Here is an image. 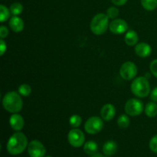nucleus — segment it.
<instances>
[{
  "label": "nucleus",
  "instance_id": "f257e3e1",
  "mask_svg": "<svg viewBox=\"0 0 157 157\" xmlns=\"http://www.w3.org/2000/svg\"><path fill=\"white\" fill-rule=\"evenodd\" d=\"M27 145L28 140L25 135L21 132H17L10 136L6 148L11 155H18L25 150Z\"/></svg>",
  "mask_w": 157,
  "mask_h": 157
},
{
  "label": "nucleus",
  "instance_id": "f03ea898",
  "mask_svg": "<svg viewBox=\"0 0 157 157\" xmlns=\"http://www.w3.org/2000/svg\"><path fill=\"white\" fill-rule=\"evenodd\" d=\"M2 106L6 110L12 113L21 111L23 107V101L18 92L9 91L2 98Z\"/></svg>",
  "mask_w": 157,
  "mask_h": 157
},
{
  "label": "nucleus",
  "instance_id": "7ed1b4c3",
  "mask_svg": "<svg viewBox=\"0 0 157 157\" xmlns=\"http://www.w3.org/2000/svg\"><path fill=\"white\" fill-rule=\"evenodd\" d=\"M108 16L107 14L98 13L92 18L90 21V28L91 32L96 35H103L108 29L109 23Z\"/></svg>",
  "mask_w": 157,
  "mask_h": 157
},
{
  "label": "nucleus",
  "instance_id": "20e7f679",
  "mask_svg": "<svg viewBox=\"0 0 157 157\" xmlns=\"http://www.w3.org/2000/svg\"><path fill=\"white\" fill-rule=\"evenodd\" d=\"M131 91L138 98H146L150 93V85L146 77H138L135 78L131 84Z\"/></svg>",
  "mask_w": 157,
  "mask_h": 157
},
{
  "label": "nucleus",
  "instance_id": "39448f33",
  "mask_svg": "<svg viewBox=\"0 0 157 157\" xmlns=\"http://www.w3.org/2000/svg\"><path fill=\"white\" fill-rule=\"evenodd\" d=\"M104 127L103 119L97 116H94L87 119L84 124V130L89 134H97L102 130Z\"/></svg>",
  "mask_w": 157,
  "mask_h": 157
},
{
  "label": "nucleus",
  "instance_id": "423d86ee",
  "mask_svg": "<svg viewBox=\"0 0 157 157\" xmlns=\"http://www.w3.org/2000/svg\"><path fill=\"white\" fill-rule=\"evenodd\" d=\"M144 110V104L140 100L131 98L127 101L125 104V111L127 115L131 117L139 116Z\"/></svg>",
  "mask_w": 157,
  "mask_h": 157
},
{
  "label": "nucleus",
  "instance_id": "0eeeda50",
  "mask_svg": "<svg viewBox=\"0 0 157 157\" xmlns=\"http://www.w3.org/2000/svg\"><path fill=\"white\" fill-rule=\"evenodd\" d=\"M120 75L123 79L130 81L137 75V67L132 61H127L121 66L120 69Z\"/></svg>",
  "mask_w": 157,
  "mask_h": 157
},
{
  "label": "nucleus",
  "instance_id": "6e6552de",
  "mask_svg": "<svg viewBox=\"0 0 157 157\" xmlns=\"http://www.w3.org/2000/svg\"><path fill=\"white\" fill-rule=\"evenodd\" d=\"M67 140L68 142L72 147H81L84 145L85 137L84 134L81 130L78 128H74L70 130L67 135Z\"/></svg>",
  "mask_w": 157,
  "mask_h": 157
},
{
  "label": "nucleus",
  "instance_id": "1a4fd4ad",
  "mask_svg": "<svg viewBox=\"0 0 157 157\" xmlns=\"http://www.w3.org/2000/svg\"><path fill=\"white\" fill-rule=\"evenodd\" d=\"M28 153L30 157H44L46 150L40 141L32 140L28 145Z\"/></svg>",
  "mask_w": 157,
  "mask_h": 157
},
{
  "label": "nucleus",
  "instance_id": "9d476101",
  "mask_svg": "<svg viewBox=\"0 0 157 157\" xmlns=\"http://www.w3.org/2000/svg\"><path fill=\"white\" fill-rule=\"evenodd\" d=\"M109 29L113 34L121 35L127 32L128 29V25L125 20L121 19V18H116L110 23Z\"/></svg>",
  "mask_w": 157,
  "mask_h": 157
},
{
  "label": "nucleus",
  "instance_id": "9b49d317",
  "mask_svg": "<svg viewBox=\"0 0 157 157\" xmlns=\"http://www.w3.org/2000/svg\"><path fill=\"white\" fill-rule=\"evenodd\" d=\"M116 114V108L111 104H107L103 106L101 110V117L104 121H110L113 119Z\"/></svg>",
  "mask_w": 157,
  "mask_h": 157
},
{
  "label": "nucleus",
  "instance_id": "f8f14e48",
  "mask_svg": "<svg viewBox=\"0 0 157 157\" xmlns=\"http://www.w3.org/2000/svg\"><path fill=\"white\" fill-rule=\"evenodd\" d=\"M9 124L11 127L15 131H20L25 126L24 118L18 113H13L9 118Z\"/></svg>",
  "mask_w": 157,
  "mask_h": 157
},
{
  "label": "nucleus",
  "instance_id": "ddd939ff",
  "mask_svg": "<svg viewBox=\"0 0 157 157\" xmlns=\"http://www.w3.org/2000/svg\"><path fill=\"white\" fill-rule=\"evenodd\" d=\"M135 52L141 58H147L151 55L152 48L150 44L146 42L138 43L135 47Z\"/></svg>",
  "mask_w": 157,
  "mask_h": 157
},
{
  "label": "nucleus",
  "instance_id": "4468645a",
  "mask_svg": "<svg viewBox=\"0 0 157 157\" xmlns=\"http://www.w3.org/2000/svg\"><path fill=\"white\" fill-rule=\"evenodd\" d=\"M9 26L15 32H20L24 29V21L18 15H13L9 20Z\"/></svg>",
  "mask_w": 157,
  "mask_h": 157
},
{
  "label": "nucleus",
  "instance_id": "2eb2a0df",
  "mask_svg": "<svg viewBox=\"0 0 157 157\" xmlns=\"http://www.w3.org/2000/svg\"><path fill=\"white\" fill-rule=\"evenodd\" d=\"M117 150V145L113 140H108L103 146V152L106 156H112L115 154Z\"/></svg>",
  "mask_w": 157,
  "mask_h": 157
},
{
  "label": "nucleus",
  "instance_id": "dca6fc26",
  "mask_svg": "<svg viewBox=\"0 0 157 157\" xmlns=\"http://www.w3.org/2000/svg\"><path fill=\"white\" fill-rule=\"evenodd\" d=\"M138 40H139V37H138L137 33L133 30H129L124 37V41L126 44L129 46H133L137 44Z\"/></svg>",
  "mask_w": 157,
  "mask_h": 157
},
{
  "label": "nucleus",
  "instance_id": "f3484780",
  "mask_svg": "<svg viewBox=\"0 0 157 157\" xmlns=\"http://www.w3.org/2000/svg\"><path fill=\"white\" fill-rule=\"evenodd\" d=\"M144 111L149 117H155L157 115V104L154 101L149 102L144 107Z\"/></svg>",
  "mask_w": 157,
  "mask_h": 157
},
{
  "label": "nucleus",
  "instance_id": "a211bd4d",
  "mask_svg": "<svg viewBox=\"0 0 157 157\" xmlns=\"http://www.w3.org/2000/svg\"><path fill=\"white\" fill-rule=\"evenodd\" d=\"M98 148V144L92 140L87 141L84 145V151L89 155H94L97 153Z\"/></svg>",
  "mask_w": 157,
  "mask_h": 157
},
{
  "label": "nucleus",
  "instance_id": "6ab92c4d",
  "mask_svg": "<svg viewBox=\"0 0 157 157\" xmlns=\"http://www.w3.org/2000/svg\"><path fill=\"white\" fill-rule=\"evenodd\" d=\"M141 5L147 11H153L157 8V0H141Z\"/></svg>",
  "mask_w": 157,
  "mask_h": 157
},
{
  "label": "nucleus",
  "instance_id": "aec40b11",
  "mask_svg": "<svg viewBox=\"0 0 157 157\" xmlns=\"http://www.w3.org/2000/svg\"><path fill=\"white\" fill-rule=\"evenodd\" d=\"M10 9H8L4 5L0 6V21L1 22H4V21H7L9 17H10Z\"/></svg>",
  "mask_w": 157,
  "mask_h": 157
},
{
  "label": "nucleus",
  "instance_id": "412c9836",
  "mask_svg": "<svg viewBox=\"0 0 157 157\" xmlns=\"http://www.w3.org/2000/svg\"><path fill=\"white\" fill-rule=\"evenodd\" d=\"M117 125L120 128L125 129L130 125V118L127 114H121L117 119Z\"/></svg>",
  "mask_w": 157,
  "mask_h": 157
},
{
  "label": "nucleus",
  "instance_id": "4be33fe9",
  "mask_svg": "<svg viewBox=\"0 0 157 157\" xmlns=\"http://www.w3.org/2000/svg\"><path fill=\"white\" fill-rule=\"evenodd\" d=\"M9 9L13 15H19L23 11V6L20 2H14L11 5Z\"/></svg>",
  "mask_w": 157,
  "mask_h": 157
},
{
  "label": "nucleus",
  "instance_id": "5701e85b",
  "mask_svg": "<svg viewBox=\"0 0 157 157\" xmlns=\"http://www.w3.org/2000/svg\"><path fill=\"white\" fill-rule=\"evenodd\" d=\"M18 92L21 96L28 97L32 92V87L30 85L27 84H22L18 87Z\"/></svg>",
  "mask_w": 157,
  "mask_h": 157
},
{
  "label": "nucleus",
  "instance_id": "b1692460",
  "mask_svg": "<svg viewBox=\"0 0 157 157\" xmlns=\"http://www.w3.org/2000/svg\"><path fill=\"white\" fill-rule=\"evenodd\" d=\"M81 121H82V119H81V117L79 115L74 114L69 119V124H70V125L72 127L77 128V127H78L81 124Z\"/></svg>",
  "mask_w": 157,
  "mask_h": 157
},
{
  "label": "nucleus",
  "instance_id": "393cba45",
  "mask_svg": "<svg viewBox=\"0 0 157 157\" xmlns=\"http://www.w3.org/2000/svg\"><path fill=\"white\" fill-rule=\"evenodd\" d=\"M106 14L110 19H116L117 17L119 15V9L114 6H111V7L107 9Z\"/></svg>",
  "mask_w": 157,
  "mask_h": 157
},
{
  "label": "nucleus",
  "instance_id": "a878e982",
  "mask_svg": "<svg viewBox=\"0 0 157 157\" xmlns=\"http://www.w3.org/2000/svg\"><path fill=\"white\" fill-rule=\"evenodd\" d=\"M150 148L153 153H157V135L151 138L150 141Z\"/></svg>",
  "mask_w": 157,
  "mask_h": 157
},
{
  "label": "nucleus",
  "instance_id": "bb28decb",
  "mask_svg": "<svg viewBox=\"0 0 157 157\" xmlns=\"http://www.w3.org/2000/svg\"><path fill=\"white\" fill-rule=\"evenodd\" d=\"M150 69L152 75L157 78V59L153 60V61L150 63Z\"/></svg>",
  "mask_w": 157,
  "mask_h": 157
},
{
  "label": "nucleus",
  "instance_id": "cd10ccee",
  "mask_svg": "<svg viewBox=\"0 0 157 157\" xmlns=\"http://www.w3.org/2000/svg\"><path fill=\"white\" fill-rule=\"evenodd\" d=\"M9 35V29L6 26L2 25L0 27V38L1 39H4L5 38L8 36Z\"/></svg>",
  "mask_w": 157,
  "mask_h": 157
},
{
  "label": "nucleus",
  "instance_id": "c85d7f7f",
  "mask_svg": "<svg viewBox=\"0 0 157 157\" xmlns=\"http://www.w3.org/2000/svg\"><path fill=\"white\" fill-rule=\"evenodd\" d=\"M6 49H7V44H6V41L3 39L0 40V55L1 56H2L5 54V52H6Z\"/></svg>",
  "mask_w": 157,
  "mask_h": 157
},
{
  "label": "nucleus",
  "instance_id": "c756f323",
  "mask_svg": "<svg viewBox=\"0 0 157 157\" xmlns=\"http://www.w3.org/2000/svg\"><path fill=\"white\" fill-rule=\"evenodd\" d=\"M150 99L157 103V87L153 88L150 92Z\"/></svg>",
  "mask_w": 157,
  "mask_h": 157
},
{
  "label": "nucleus",
  "instance_id": "7c9ffc66",
  "mask_svg": "<svg viewBox=\"0 0 157 157\" xmlns=\"http://www.w3.org/2000/svg\"><path fill=\"white\" fill-rule=\"evenodd\" d=\"M112 3L114 4L115 6H121L125 5L127 2V0H111Z\"/></svg>",
  "mask_w": 157,
  "mask_h": 157
},
{
  "label": "nucleus",
  "instance_id": "2f4dec72",
  "mask_svg": "<svg viewBox=\"0 0 157 157\" xmlns=\"http://www.w3.org/2000/svg\"><path fill=\"white\" fill-rule=\"evenodd\" d=\"M90 157H109V156H103L102 154H101V153H95V154L94 155H91V156Z\"/></svg>",
  "mask_w": 157,
  "mask_h": 157
},
{
  "label": "nucleus",
  "instance_id": "473e14b6",
  "mask_svg": "<svg viewBox=\"0 0 157 157\" xmlns=\"http://www.w3.org/2000/svg\"><path fill=\"white\" fill-rule=\"evenodd\" d=\"M46 157H52V156H46Z\"/></svg>",
  "mask_w": 157,
  "mask_h": 157
}]
</instances>
